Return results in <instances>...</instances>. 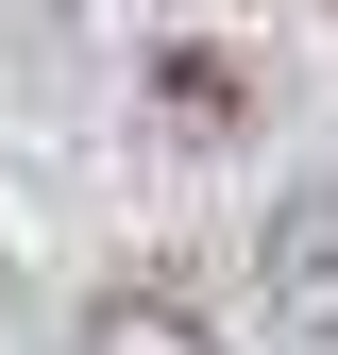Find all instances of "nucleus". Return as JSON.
I'll list each match as a JSON object with an SVG mask.
<instances>
[{
	"mask_svg": "<svg viewBox=\"0 0 338 355\" xmlns=\"http://www.w3.org/2000/svg\"><path fill=\"white\" fill-rule=\"evenodd\" d=\"M254 322L271 338H338V169L271 187V220H254Z\"/></svg>",
	"mask_w": 338,
	"mask_h": 355,
	"instance_id": "1",
	"label": "nucleus"
},
{
	"mask_svg": "<svg viewBox=\"0 0 338 355\" xmlns=\"http://www.w3.org/2000/svg\"><path fill=\"white\" fill-rule=\"evenodd\" d=\"M68 355H220V322H203L186 288H102L68 322Z\"/></svg>",
	"mask_w": 338,
	"mask_h": 355,
	"instance_id": "3",
	"label": "nucleus"
},
{
	"mask_svg": "<svg viewBox=\"0 0 338 355\" xmlns=\"http://www.w3.org/2000/svg\"><path fill=\"white\" fill-rule=\"evenodd\" d=\"M152 102H169V136H186V153L254 136V68H237V51H203V34H169V51H152Z\"/></svg>",
	"mask_w": 338,
	"mask_h": 355,
	"instance_id": "2",
	"label": "nucleus"
}]
</instances>
